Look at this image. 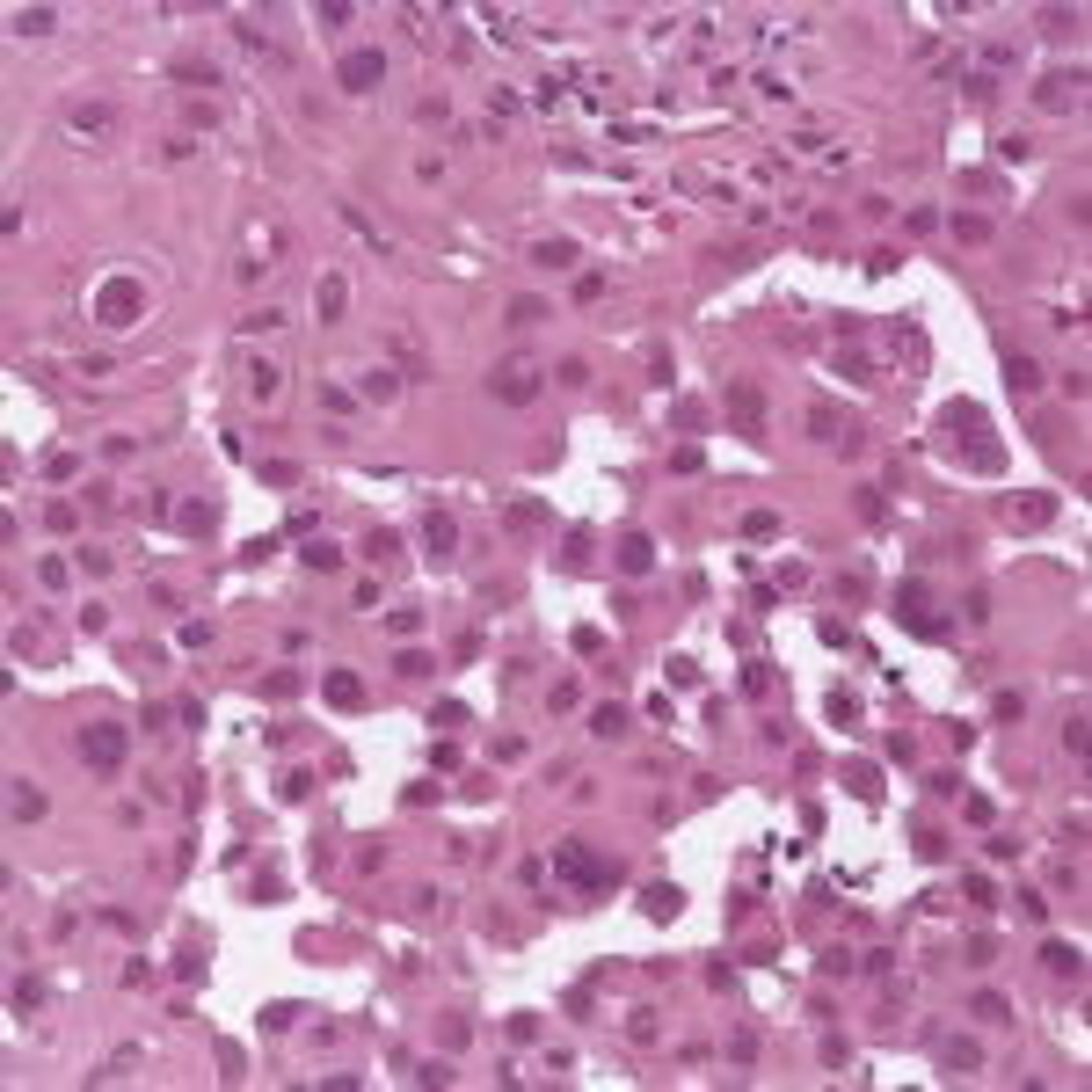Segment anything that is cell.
<instances>
[{"label": "cell", "mask_w": 1092, "mask_h": 1092, "mask_svg": "<svg viewBox=\"0 0 1092 1092\" xmlns=\"http://www.w3.org/2000/svg\"><path fill=\"white\" fill-rule=\"evenodd\" d=\"M940 430H947V445H962V452H969V467H976V474H1005V445L991 437V422H984V408H976V400H954V408L940 415Z\"/></svg>", "instance_id": "6da1fadb"}, {"label": "cell", "mask_w": 1092, "mask_h": 1092, "mask_svg": "<svg viewBox=\"0 0 1092 1092\" xmlns=\"http://www.w3.org/2000/svg\"><path fill=\"white\" fill-rule=\"evenodd\" d=\"M124 750H131V728H124V721H88V728H81V765H88V772H117Z\"/></svg>", "instance_id": "7a4b0ae2"}, {"label": "cell", "mask_w": 1092, "mask_h": 1092, "mask_svg": "<svg viewBox=\"0 0 1092 1092\" xmlns=\"http://www.w3.org/2000/svg\"><path fill=\"white\" fill-rule=\"evenodd\" d=\"M139 313H146V292H139L131 277H109V285L96 292V321H102V328H131Z\"/></svg>", "instance_id": "3957f363"}, {"label": "cell", "mask_w": 1092, "mask_h": 1092, "mask_svg": "<svg viewBox=\"0 0 1092 1092\" xmlns=\"http://www.w3.org/2000/svg\"><path fill=\"white\" fill-rule=\"evenodd\" d=\"M554 867H561L569 882H583V889H604V882H612V867L597 860L591 845H561V852H554Z\"/></svg>", "instance_id": "277c9868"}, {"label": "cell", "mask_w": 1092, "mask_h": 1092, "mask_svg": "<svg viewBox=\"0 0 1092 1092\" xmlns=\"http://www.w3.org/2000/svg\"><path fill=\"white\" fill-rule=\"evenodd\" d=\"M1056 510H1064V502L1049 496V489H1027V496H1012V502H1005V524H1019V532H1034V524H1049Z\"/></svg>", "instance_id": "5b68a950"}, {"label": "cell", "mask_w": 1092, "mask_h": 1092, "mask_svg": "<svg viewBox=\"0 0 1092 1092\" xmlns=\"http://www.w3.org/2000/svg\"><path fill=\"white\" fill-rule=\"evenodd\" d=\"M379 81H387V59H379V51H350V59H343V88H350V96H372Z\"/></svg>", "instance_id": "8992f818"}, {"label": "cell", "mask_w": 1092, "mask_h": 1092, "mask_svg": "<svg viewBox=\"0 0 1092 1092\" xmlns=\"http://www.w3.org/2000/svg\"><path fill=\"white\" fill-rule=\"evenodd\" d=\"M321 699L343 706V714H357V706H365V678H357V670H328V678H321Z\"/></svg>", "instance_id": "52a82bcc"}, {"label": "cell", "mask_w": 1092, "mask_h": 1092, "mask_svg": "<svg viewBox=\"0 0 1092 1092\" xmlns=\"http://www.w3.org/2000/svg\"><path fill=\"white\" fill-rule=\"evenodd\" d=\"M422 546H430L437 561L459 546V524H452V510H422Z\"/></svg>", "instance_id": "ba28073f"}, {"label": "cell", "mask_w": 1092, "mask_h": 1092, "mask_svg": "<svg viewBox=\"0 0 1092 1092\" xmlns=\"http://www.w3.org/2000/svg\"><path fill=\"white\" fill-rule=\"evenodd\" d=\"M532 394H539V372H532V365H502L496 372V400L517 408V400H532Z\"/></svg>", "instance_id": "9c48e42d"}, {"label": "cell", "mask_w": 1092, "mask_h": 1092, "mask_svg": "<svg viewBox=\"0 0 1092 1092\" xmlns=\"http://www.w3.org/2000/svg\"><path fill=\"white\" fill-rule=\"evenodd\" d=\"M808 430H816L823 445H838V452H852V445H860V437H852V422H845V415H830V408H808Z\"/></svg>", "instance_id": "30bf717a"}, {"label": "cell", "mask_w": 1092, "mask_h": 1092, "mask_svg": "<svg viewBox=\"0 0 1092 1092\" xmlns=\"http://www.w3.org/2000/svg\"><path fill=\"white\" fill-rule=\"evenodd\" d=\"M619 569H626V576H648V569H656V539H648V532H626V539H619Z\"/></svg>", "instance_id": "8fae6325"}, {"label": "cell", "mask_w": 1092, "mask_h": 1092, "mask_svg": "<svg viewBox=\"0 0 1092 1092\" xmlns=\"http://www.w3.org/2000/svg\"><path fill=\"white\" fill-rule=\"evenodd\" d=\"M66 124H73V139H96V131H109V124H117V109H109V102H81Z\"/></svg>", "instance_id": "7c38bea8"}, {"label": "cell", "mask_w": 1092, "mask_h": 1092, "mask_svg": "<svg viewBox=\"0 0 1092 1092\" xmlns=\"http://www.w3.org/2000/svg\"><path fill=\"white\" fill-rule=\"evenodd\" d=\"M7 816H15V823H37V816H44V794H37L29 780H15V787H7Z\"/></svg>", "instance_id": "4fadbf2b"}, {"label": "cell", "mask_w": 1092, "mask_h": 1092, "mask_svg": "<svg viewBox=\"0 0 1092 1092\" xmlns=\"http://www.w3.org/2000/svg\"><path fill=\"white\" fill-rule=\"evenodd\" d=\"M1005 379H1012V394H1034V387H1041V365H1034L1027 350H1012V357H1005Z\"/></svg>", "instance_id": "5bb4252c"}, {"label": "cell", "mask_w": 1092, "mask_h": 1092, "mask_svg": "<svg viewBox=\"0 0 1092 1092\" xmlns=\"http://www.w3.org/2000/svg\"><path fill=\"white\" fill-rule=\"evenodd\" d=\"M1041 962H1049L1056 976H1071V984L1086 976V954H1078V947H1064V940H1049V947H1041Z\"/></svg>", "instance_id": "9a60e30c"}, {"label": "cell", "mask_w": 1092, "mask_h": 1092, "mask_svg": "<svg viewBox=\"0 0 1092 1092\" xmlns=\"http://www.w3.org/2000/svg\"><path fill=\"white\" fill-rule=\"evenodd\" d=\"M532 263H539V270H576V241H539Z\"/></svg>", "instance_id": "2e32d148"}, {"label": "cell", "mask_w": 1092, "mask_h": 1092, "mask_svg": "<svg viewBox=\"0 0 1092 1092\" xmlns=\"http://www.w3.org/2000/svg\"><path fill=\"white\" fill-rule=\"evenodd\" d=\"M940 1064H947L954 1078H969V1071H984V1049H976V1041H947V1056H940Z\"/></svg>", "instance_id": "e0dca14e"}, {"label": "cell", "mask_w": 1092, "mask_h": 1092, "mask_svg": "<svg viewBox=\"0 0 1092 1092\" xmlns=\"http://www.w3.org/2000/svg\"><path fill=\"white\" fill-rule=\"evenodd\" d=\"M728 408H736V422H743V437H758V422H765V408H758V394H750V387H736V394H728Z\"/></svg>", "instance_id": "ac0fdd59"}, {"label": "cell", "mask_w": 1092, "mask_h": 1092, "mask_svg": "<svg viewBox=\"0 0 1092 1092\" xmlns=\"http://www.w3.org/2000/svg\"><path fill=\"white\" fill-rule=\"evenodd\" d=\"M51 22H59L51 7H15V37H44Z\"/></svg>", "instance_id": "d6986e66"}, {"label": "cell", "mask_w": 1092, "mask_h": 1092, "mask_svg": "<svg viewBox=\"0 0 1092 1092\" xmlns=\"http://www.w3.org/2000/svg\"><path fill=\"white\" fill-rule=\"evenodd\" d=\"M175 81H190V88H219V66H211V59H183V66H175Z\"/></svg>", "instance_id": "ffe728a7"}, {"label": "cell", "mask_w": 1092, "mask_h": 1092, "mask_svg": "<svg viewBox=\"0 0 1092 1092\" xmlns=\"http://www.w3.org/2000/svg\"><path fill=\"white\" fill-rule=\"evenodd\" d=\"M343 298H350L343 277H321V321H343Z\"/></svg>", "instance_id": "44dd1931"}, {"label": "cell", "mask_w": 1092, "mask_h": 1092, "mask_svg": "<svg viewBox=\"0 0 1092 1092\" xmlns=\"http://www.w3.org/2000/svg\"><path fill=\"white\" fill-rule=\"evenodd\" d=\"M546 524V502H510V532H539Z\"/></svg>", "instance_id": "7402d4cb"}, {"label": "cell", "mask_w": 1092, "mask_h": 1092, "mask_svg": "<svg viewBox=\"0 0 1092 1092\" xmlns=\"http://www.w3.org/2000/svg\"><path fill=\"white\" fill-rule=\"evenodd\" d=\"M591 728H597V736H626V706H612V699H604V706L591 714Z\"/></svg>", "instance_id": "603a6c76"}, {"label": "cell", "mask_w": 1092, "mask_h": 1092, "mask_svg": "<svg viewBox=\"0 0 1092 1092\" xmlns=\"http://www.w3.org/2000/svg\"><path fill=\"white\" fill-rule=\"evenodd\" d=\"M641 910H648V918H678V889H670V882H656V889H648V903H641Z\"/></svg>", "instance_id": "cb8c5ba5"}, {"label": "cell", "mask_w": 1092, "mask_h": 1092, "mask_svg": "<svg viewBox=\"0 0 1092 1092\" xmlns=\"http://www.w3.org/2000/svg\"><path fill=\"white\" fill-rule=\"evenodd\" d=\"M830 372H838V379H852V387H860V379H874V372H867V357H860V350H845V357H830Z\"/></svg>", "instance_id": "d4e9b609"}, {"label": "cell", "mask_w": 1092, "mask_h": 1092, "mask_svg": "<svg viewBox=\"0 0 1092 1092\" xmlns=\"http://www.w3.org/2000/svg\"><path fill=\"white\" fill-rule=\"evenodd\" d=\"M743 532H750V539H780V510H750Z\"/></svg>", "instance_id": "484cf974"}, {"label": "cell", "mask_w": 1092, "mask_h": 1092, "mask_svg": "<svg viewBox=\"0 0 1092 1092\" xmlns=\"http://www.w3.org/2000/svg\"><path fill=\"white\" fill-rule=\"evenodd\" d=\"M248 387H255V400H270V394H277V365L255 357V365H248Z\"/></svg>", "instance_id": "4316f807"}, {"label": "cell", "mask_w": 1092, "mask_h": 1092, "mask_svg": "<svg viewBox=\"0 0 1092 1092\" xmlns=\"http://www.w3.org/2000/svg\"><path fill=\"white\" fill-rule=\"evenodd\" d=\"M976 1019H991V1027H1005V1019H1012V1005H1005L997 991H984V997H976Z\"/></svg>", "instance_id": "83f0119b"}, {"label": "cell", "mask_w": 1092, "mask_h": 1092, "mask_svg": "<svg viewBox=\"0 0 1092 1092\" xmlns=\"http://www.w3.org/2000/svg\"><path fill=\"white\" fill-rule=\"evenodd\" d=\"M532 321H546V306L539 298H510V328H532Z\"/></svg>", "instance_id": "f1b7e54d"}, {"label": "cell", "mask_w": 1092, "mask_h": 1092, "mask_svg": "<svg viewBox=\"0 0 1092 1092\" xmlns=\"http://www.w3.org/2000/svg\"><path fill=\"white\" fill-rule=\"evenodd\" d=\"M394 546H400V539H394V532H387V524H372V532H365V554H372V561H387V554H394Z\"/></svg>", "instance_id": "f546056e"}, {"label": "cell", "mask_w": 1092, "mask_h": 1092, "mask_svg": "<svg viewBox=\"0 0 1092 1092\" xmlns=\"http://www.w3.org/2000/svg\"><path fill=\"white\" fill-rule=\"evenodd\" d=\"M394 670H400V678H430V656H422V648H400Z\"/></svg>", "instance_id": "4dcf8cb0"}, {"label": "cell", "mask_w": 1092, "mask_h": 1092, "mask_svg": "<svg viewBox=\"0 0 1092 1092\" xmlns=\"http://www.w3.org/2000/svg\"><path fill=\"white\" fill-rule=\"evenodd\" d=\"M954 233H962V241H991V219H976V211H962V219H954Z\"/></svg>", "instance_id": "1f68e13d"}, {"label": "cell", "mask_w": 1092, "mask_h": 1092, "mask_svg": "<svg viewBox=\"0 0 1092 1092\" xmlns=\"http://www.w3.org/2000/svg\"><path fill=\"white\" fill-rule=\"evenodd\" d=\"M263 692H270V699H285V692H298V670H270V678H263Z\"/></svg>", "instance_id": "d6a6232c"}, {"label": "cell", "mask_w": 1092, "mask_h": 1092, "mask_svg": "<svg viewBox=\"0 0 1092 1092\" xmlns=\"http://www.w3.org/2000/svg\"><path fill=\"white\" fill-rule=\"evenodd\" d=\"M335 561H343V554H335V546H321V539H313V546H306V569H321V576H328V569H335Z\"/></svg>", "instance_id": "836d02e7"}, {"label": "cell", "mask_w": 1092, "mask_h": 1092, "mask_svg": "<svg viewBox=\"0 0 1092 1092\" xmlns=\"http://www.w3.org/2000/svg\"><path fill=\"white\" fill-rule=\"evenodd\" d=\"M845 780H852V794H867V801L882 794V780H874V772H867V765H852V772H845Z\"/></svg>", "instance_id": "e575fe53"}, {"label": "cell", "mask_w": 1092, "mask_h": 1092, "mask_svg": "<svg viewBox=\"0 0 1092 1092\" xmlns=\"http://www.w3.org/2000/svg\"><path fill=\"white\" fill-rule=\"evenodd\" d=\"M22 1005H44V984H37V976H22V984H15V1012H22Z\"/></svg>", "instance_id": "d590c367"}, {"label": "cell", "mask_w": 1092, "mask_h": 1092, "mask_svg": "<svg viewBox=\"0 0 1092 1092\" xmlns=\"http://www.w3.org/2000/svg\"><path fill=\"white\" fill-rule=\"evenodd\" d=\"M962 895H969V903H984V910H991V903H997V895H991V882H984V874H969V882H962Z\"/></svg>", "instance_id": "8d00e7d4"}]
</instances>
